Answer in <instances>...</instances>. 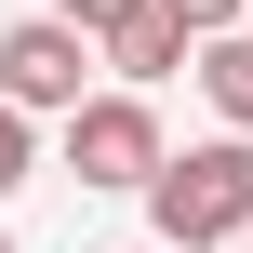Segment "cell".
Returning a JSON list of instances; mask_svg holds the SVG:
<instances>
[{
  "mask_svg": "<svg viewBox=\"0 0 253 253\" xmlns=\"http://www.w3.org/2000/svg\"><path fill=\"white\" fill-rule=\"evenodd\" d=\"M133 200H147V227H160L173 253H227V240H253V133L213 120L187 160L160 147V173H147Z\"/></svg>",
  "mask_w": 253,
  "mask_h": 253,
  "instance_id": "6da1fadb",
  "label": "cell"
},
{
  "mask_svg": "<svg viewBox=\"0 0 253 253\" xmlns=\"http://www.w3.org/2000/svg\"><path fill=\"white\" fill-rule=\"evenodd\" d=\"M67 173H80L93 200H133V187L160 173V107H147L133 80L80 93V107H67Z\"/></svg>",
  "mask_w": 253,
  "mask_h": 253,
  "instance_id": "7a4b0ae2",
  "label": "cell"
},
{
  "mask_svg": "<svg viewBox=\"0 0 253 253\" xmlns=\"http://www.w3.org/2000/svg\"><path fill=\"white\" fill-rule=\"evenodd\" d=\"M93 67H107V53H93L67 13H27V27H0V93H13L27 120H67V107L93 93Z\"/></svg>",
  "mask_w": 253,
  "mask_h": 253,
  "instance_id": "3957f363",
  "label": "cell"
},
{
  "mask_svg": "<svg viewBox=\"0 0 253 253\" xmlns=\"http://www.w3.org/2000/svg\"><path fill=\"white\" fill-rule=\"evenodd\" d=\"M187 80H200V107L253 133V27H213V40H187Z\"/></svg>",
  "mask_w": 253,
  "mask_h": 253,
  "instance_id": "277c9868",
  "label": "cell"
},
{
  "mask_svg": "<svg viewBox=\"0 0 253 253\" xmlns=\"http://www.w3.org/2000/svg\"><path fill=\"white\" fill-rule=\"evenodd\" d=\"M107 67H120V80H133V93H160V80H173V67H187V27H173V13H160V0H147V13H133V27H107Z\"/></svg>",
  "mask_w": 253,
  "mask_h": 253,
  "instance_id": "5b68a950",
  "label": "cell"
},
{
  "mask_svg": "<svg viewBox=\"0 0 253 253\" xmlns=\"http://www.w3.org/2000/svg\"><path fill=\"white\" fill-rule=\"evenodd\" d=\"M27 173H40V120H27V107H13V93H0V200H13V187H27Z\"/></svg>",
  "mask_w": 253,
  "mask_h": 253,
  "instance_id": "8992f818",
  "label": "cell"
},
{
  "mask_svg": "<svg viewBox=\"0 0 253 253\" xmlns=\"http://www.w3.org/2000/svg\"><path fill=\"white\" fill-rule=\"evenodd\" d=\"M53 13H67V27H80V40H93V53H107V27H133V13H147V0H53Z\"/></svg>",
  "mask_w": 253,
  "mask_h": 253,
  "instance_id": "52a82bcc",
  "label": "cell"
},
{
  "mask_svg": "<svg viewBox=\"0 0 253 253\" xmlns=\"http://www.w3.org/2000/svg\"><path fill=\"white\" fill-rule=\"evenodd\" d=\"M160 13H173L187 40H213V27H240V0H160Z\"/></svg>",
  "mask_w": 253,
  "mask_h": 253,
  "instance_id": "ba28073f",
  "label": "cell"
},
{
  "mask_svg": "<svg viewBox=\"0 0 253 253\" xmlns=\"http://www.w3.org/2000/svg\"><path fill=\"white\" fill-rule=\"evenodd\" d=\"M0 253H13V227H0Z\"/></svg>",
  "mask_w": 253,
  "mask_h": 253,
  "instance_id": "9c48e42d",
  "label": "cell"
},
{
  "mask_svg": "<svg viewBox=\"0 0 253 253\" xmlns=\"http://www.w3.org/2000/svg\"><path fill=\"white\" fill-rule=\"evenodd\" d=\"M240 27H253V0H240Z\"/></svg>",
  "mask_w": 253,
  "mask_h": 253,
  "instance_id": "30bf717a",
  "label": "cell"
},
{
  "mask_svg": "<svg viewBox=\"0 0 253 253\" xmlns=\"http://www.w3.org/2000/svg\"><path fill=\"white\" fill-rule=\"evenodd\" d=\"M147 253H173V240H147Z\"/></svg>",
  "mask_w": 253,
  "mask_h": 253,
  "instance_id": "8fae6325",
  "label": "cell"
}]
</instances>
